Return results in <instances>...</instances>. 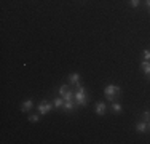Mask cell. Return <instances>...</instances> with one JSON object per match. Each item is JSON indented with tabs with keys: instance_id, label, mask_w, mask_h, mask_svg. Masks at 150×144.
<instances>
[{
	"instance_id": "cell-14",
	"label": "cell",
	"mask_w": 150,
	"mask_h": 144,
	"mask_svg": "<svg viewBox=\"0 0 150 144\" xmlns=\"http://www.w3.org/2000/svg\"><path fill=\"white\" fill-rule=\"evenodd\" d=\"M29 120H30V122H38V120H40V115L30 114V115H29Z\"/></svg>"
},
{
	"instance_id": "cell-1",
	"label": "cell",
	"mask_w": 150,
	"mask_h": 144,
	"mask_svg": "<svg viewBox=\"0 0 150 144\" xmlns=\"http://www.w3.org/2000/svg\"><path fill=\"white\" fill-rule=\"evenodd\" d=\"M104 95H105L107 101H110V103H115V101L121 96V88H120L118 85L110 83V85H107L105 88H104Z\"/></svg>"
},
{
	"instance_id": "cell-9",
	"label": "cell",
	"mask_w": 150,
	"mask_h": 144,
	"mask_svg": "<svg viewBox=\"0 0 150 144\" xmlns=\"http://www.w3.org/2000/svg\"><path fill=\"white\" fill-rule=\"evenodd\" d=\"M53 106H54V109H62V106H64V98L62 96H58V98L53 99Z\"/></svg>"
},
{
	"instance_id": "cell-6",
	"label": "cell",
	"mask_w": 150,
	"mask_h": 144,
	"mask_svg": "<svg viewBox=\"0 0 150 144\" xmlns=\"http://www.w3.org/2000/svg\"><path fill=\"white\" fill-rule=\"evenodd\" d=\"M136 131L137 133H147L149 131V123L147 122H139V123H136Z\"/></svg>"
},
{
	"instance_id": "cell-15",
	"label": "cell",
	"mask_w": 150,
	"mask_h": 144,
	"mask_svg": "<svg viewBox=\"0 0 150 144\" xmlns=\"http://www.w3.org/2000/svg\"><path fill=\"white\" fill-rule=\"evenodd\" d=\"M139 3H141V0H129V5L133 6V8H137Z\"/></svg>"
},
{
	"instance_id": "cell-4",
	"label": "cell",
	"mask_w": 150,
	"mask_h": 144,
	"mask_svg": "<svg viewBox=\"0 0 150 144\" xmlns=\"http://www.w3.org/2000/svg\"><path fill=\"white\" fill-rule=\"evenodd\" d=\"M77 104H75V101H64V106H62V110H66V112H72V110H77Z\"/></svg>"
},
{
	"instance_id": "cell-3",
	"label": "cell",
	"mask_w": 150,
	"mask_h": 144,
	"mask_svg": "<svg viewBox=\"0 0 150 144\" xmlns=\"http://www.w3.org/2000/svg\"><path fill=\"white\" fill-rule=\"evenodd\" d=\"M53 107H54V106H53V103H48V101H42V103L38 104V112H40L42 115H46V114L50 112V110L53 109Z\"/></svg>"
},
{
	"instance_id": "cell-11",
	"label": "cell",
	"mask_w": 150,
	"mask_h": 144,
	"mask_svg": "<svg viewBox=\"0 0 150 144\" xmlns=\"http://www.w3.org/2000/svg\"><path fill=\"white\" fill-rule=\"evenodd\" d=\"M110 109H112V112H115V114H120L121 112V109H123V107H121V104L120 103H112V106H110Z\"/></svg>"
},
{
	"instance_id": "cell-8",
	"label": "cell",
	"mask_w": 150,
	"mask_h": 144,
	"mask_svg": "<svg viewBox=\"0 0 150 144\" xmlns=\"http://www.w3.org/2000/svg\"><path fill=\"white\" fill-rule=\"evenodd\" d=\"M94 110H96V114H98V115H104L105 110H107L105 103H98V104H96V107H94Z\"/></svg>"
},
{
	"instance_id": "cell-17",
	"label": "cell",
	"mask_w": 150,
	"mask_h": 144,
	"mask_svg": "<svg viewBox=\"0 0 150 144\" xmlns=\"http://www.w3.org/2000/svg\"><path fill=\"white\" fill-rule=\"evenodd\" d=\"M149 13H150V8H149Z\"/></svg>"
},
{
	"instance_id": "cell-13",
	"label": "cell",
	"mask_w": 150,
	"mask_h": 144,
	"mask_svg": "<svg viewBox=\"0 0 150 144\" xmlns=\"http://www.w3.org/2000/svg\"><path fill=\"white\" fill-rule=\"evenodd\" d=\"M142 56H144L145 61H150V50H144V51H142Z\"/></svg>"
},
{
	"instance_id": "cell-10",
	"label": "cell",
	"mask_w": 150,
	"mask_h": 144,
	"mask_svg": "<svg viewBox=\"0 0 150 144\" xmlns=\"http://www.w3.org/2000/svg\"><path fill=\"white\" fill-rule=\"evenodd\" d=\"M141 69H142V72H144L145 75H150V61H142L141 63Z\"/></svg>"
},
{
	"instance_id": "cell-18",
	"label": "cell",
	"mask_w": 150,
	"mask_h": 144,
	"mask_svg": "<svg viewBox=\"0 0 150 144\" xmlns=\"http://www.w3.org/2000/svg\"><path fill=\"white\" fill-rule=\"evenodd\" d=\"M149 77H150V75H149Z\"/></svg>"
},
{
	"instance_id": "cell-5",
	"label": "cell",
	"mask_w": 150,
	"mask_h": 144,
	"mask_svg": "<svg viewBox=\"0 0 150 144\" xmlns=\"http://www.w3.org/2000/svg\"><path fill=\"white\" fill-rule=\"evenodd\" d=\"M69 82H70V85L74 86H77V85H80V74L78 72H72V74L69 75Z\"/></svg>"
},
{
	"instance_id": "cell-7",
	"label": "cell",
	"mask_w": 150,
	"mask_h": 144,
	"mask_svg": "<svg viewBox=\"0 0 150 144\" xmlns=\"http://www.w3.org/2000/svg\"><path fill=\"white\" fill-rule=\"evenodd\" d=\"M32 107H34V101L32 99H26V101H23V104H21V110H23V112H29Z\"/></svg>"
},
{
	"instance_id": "cell-16",
	"label": "cell",
	"mask_w": 150,
	"mask_h": 144,
	"mask_svg": "<svg viewBox=\"0 0 150 144\" xmlns=\"http://www.w3.org/2000/svg\"><path fill=\"white\" fill-rule=\"evenodd\" d=\"M149 131H150V122H149Z\"/></svg>"
},
{
	"instance_id": "cell-2",
	"label": "cell",
	"mask_w": 150,
	"mask_h": 144,
	"mask_svg": "<svg viewBox=\"0 0 150 144\" xmlns=\"http://www.w3.org/2000/svg\"><path fill=\"white\" fill-rule=\"evenodd\" d=\"M75 104L78 107H83L88 104V96H86V88L83 85H77L75 86Z\"/></svg>"
},
{
	"instance_id": "cell-12",
	"label": "cell",
	"mask_w": 150,
	"mask_h": 144,
	"mask_svg": "<svg viewBox=\"0 0 150 144\" xmlns=\"http://www.w3.org/2000/svg\"><path fill=\"white\" fill-rule=\"evenodd\" d=\"M142 120H144V122H147V123L150 122V110H145V112L142 114Z\"/></svg>"
}]
</instances>
